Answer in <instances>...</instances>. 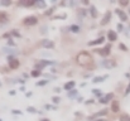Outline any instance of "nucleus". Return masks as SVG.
I'll return each mask as SVG.
<instances>
[{"mask_svg": "<svg viewBox=\"0 0 130 121\" xmlns=\"http://www.w3.org/2000/svg\"><path fill=\"white\" fill-rule=\"evenodd\" d=\"M76 61H77V63H78L80 66H82V67H87L90 63H92V57H91L87 52H81V53H78V54H77Z\"/></svg>", "mask_w": 130, "mask_h": 121, "instance_id": "1", "label": "nucleus"}, {"mask_svg": "<svg viewBox=\"0 0 130 121\" xmlns=\"http://www.w3.org/2000/svg\"><path fill=\"white\" fill-rule=\"evenodd\" d=\"M11 34H14V36H17V37H19V33H18V32H15V30H14V32H11Z\"/></svg>", "mask_w": 130, "mask_h": 121, "instance_id": "31", "label": "nucleus"}, {"mask_svg": "<svg viewBox=\"0 0 130 121\" xmlns=\"http://www.w3.org/2000/svg\"><path fill=\"white\" fill-rule=\"evenodd\" d=\"M129 13H130V9H129Z\"/></svg>", "mask_w": 130, "mask_h": 121, "instance_id": "35", "label": "nucleus"}, {"mask_svg": "<svg viewBox=\"0 0 130 121\" xmlns=\"http://www.w3.org/2000/svg\"><path fill=\"white\" fill-rule=\"evenodd\" d=\"M75 95H76V91H75V90H72V91L68 93V96H70V97H73Z\"/></svg>", "mask_w": 130, "mask_h": 121, "instance_id": "25", "label": "nucleus"}, {"mask_svg": "<svg viewBox=\"0 0 130 121\" xmlns=\"http://www.w3.org/2000/svg\"><path fill=\"white\" fill-rule=\"evenodd\" d=\"M8 63H9V67L11 70H17L19 67V61L18 58L13 57V56H8Z\"/></svg>", "mask_w": 130, "mask_h": 121, "instance_id": "2", "label": "nucleus"}, {"mask_svg": "<svg viewBox=\"0 0 130 121\" xmlns=\"http://www.w3.org/2000/svg\"><path fill=\"white\" fill-rule=\"evenodd\" d=\"M0 121H1V120H0Z\"/></svg>", "mask_w": 130, "mask_h": 121, "instance_id": "37", "label": "nucleus"}, {"mask_svg": "<svg viewBox=\"0 0 130 121\" xmlns=\"http://www.w3.org/2000/svg\"><path fill=\"white\" fill-rule=\"evenodd\" d=\"M110 18H111V13L110 11H107L106 14H105V16H104V19L101 20V25H105L107 22H110Z\"/></svg>", "mask_w": 130, "mask_h": 121, "instance_id": "12", "label": "nucleus"}, {"mask_svg": "<svg viewBox=\"0 0 130 121\" xmlns=\"http://www.w3.org/2000/svg\"><path fill=\"white\" fill-rule=\"evenodd\" d=\"M107 78V76H101V77H95L93 80H92V82L93 83H97V82H102V81H105Z\"/></svg>", "mask_w": 130, "mask_h": 121, "instance_id": "15", "label": "nucleus"}, {"mask_svg": "<svg viewBox=\"0 0 130 121\" xmlns=\"http://www.w3.org/2000/svg\"><path fill=\"white\" fill-rule=\"evenodd\" d=\"M42 45H43V48H45V49H53L54 48V43L52 40H48V39L42 40Z\"/></svg>", "mask_w": 130, "mask_h": 121, "instance_id": "5", "label": "nucleus"}, {"mask_svg": "<svg viewBox=\"0 0 130 121\" xmlns=\"http://www.w3.org/2000/svg\"><path fill=\"white\" fill-rule=\"evenodd\" d=\"M19 4L20 5H24V6H32V5H34V1H22Z\"/></svg>", "mask_w": 130, "mask_h": 121, "instance_id": "19", "label": "nucleus"}, {"mask_svg": "<svg viewBox=\"0 0 130 121\" xmlns=\"http://www.w3.org/2000/svg\"><path fill=\"white\" fill-rule=\"evenodd\" d=\"M110 48H111V45L109 44V45L104 47L102 49H100V50H99V53H100V54H101L102 57H106V56H109V54H110V50H111Z\"/></svg>", "mask_w": 130, "mask_h": 121, "instance_id": "6", "label": "nucleus"}, {"mask_svg": "<svg viewBox=\"0 0 130 121\" xmlns=\"http://www.w3.org/2000/svg\"><path fill=\"white\" fill-rule=\"evenodd\" d=\"M93 121H106L105 119H99V120H93Z\"/></svg>", "mask_w": 130, "mask_h": 121, "instance_id": "33", "label": "nucleus"}, {"mask_svg": "<svg viewBox=\"0 0 130 121\" xmlns=\"http://www.w3.org/2000/svg\"><path fill=\"white\" fill-rule=\"evenodd\" d=\"M41 121H49V120H48V119H42Z\"/></svg>", "mask_w": 130, "mask_h": 121, "instance_id": "34", "label": "nucleus"}, {"mask_svg": "<svg viewBox=\"0 0 130 121\" xmlns=\"http://www.w3.org/2000/svg\"><path fill=\"white\" fill-rule=\"evenodd\" d=\"M0 84H1V83H0Z\"/></svg>", "mask_w": 130, "mask_h": 121, "instance_id": "36", "label": "nucleus"}, {"mask_svg": "<svg viewBox=\"0 0 130 121\" xmlns=\"http://www.w3.org/2000/svg\"><path fill=\"white\" fill-rule=\"evenodd\" d=\"M115 11H116V14L119 15V18L121 19V22H126V20H128V15H126V13H124L121 9H116Z\"/></svg>", "mask_w": 130, "mask_h": 121, "instance_id": "7", "label": "nucleus"}, {"mask_svg": "<svg viewBox=\"0 0 130 121\" xmlns=\"http://www.w3.org/2000/svg\"><path fill=\"white\" fill-rule=\"evenodd\" d=\"M59 101H61V98H59V97H57V96H56V97H53V102H54V103H58Z\"/></svg>", "mask_w": 130, "mask_h": 121, "instance_id": "24", "label": "nucleus"}, {"mask_svg": "<svg viewBox=\"0 0 130 121\" xmlns=\"http://www.w3.org/2000/svg\"><path fill=\"white\" fill-rule=\"evenodd\" d=\"M102 66L105 67V68H109V70H111V68H114L115 66H116V62L115 61H111V59H105L104 62H102Z\"/></svg>", "mask_w": 130, "mask_h": 121, "instance_id": "4", "label": "nucleus"}, {"mask_svg": "<svg viewBox=\"0 0 130 121\" xmlns=\"http://www.w3.org/2000/svg\"><path fill=\"white\" fill-rule=\"evenodd\" d=\"M120 48L123 49V50H128V48L125 47V44H123V43H120Z\"/></svg>", "mask_w": 130, "mask_h": 121, "instance_id": "27", "label": "nucleus"}, {"mask_svg": "<svg viewBox=\"0 0 130 121\" xmlns=\"http://www.w3.org/2000/svg\"><path fill=\"white\" fill-rule=\"evenodd\" d=\"M92 92H93L95 95H99V96H101V91H97V90H93Z\"/></svg>", "mask_w": 130, "mask_h": 121, "instance_id": "29", "label": "nucleus"}, {"mask_svg": "<svg viewBox=\"0 0 130 121\" xmlns=\"http://www.w3.org/2000/svg\"><path fill=\"white\" fill-rule=\"evenodd\" d=\"M120 5H123V6H126V5H129V3H128V1H120Z\"/></svg>", "mask_w": 130, "mask_h": 121, "instance_id": "28", "label": "nucleus"}, {"mask_svg": "<svg viewBox=\"0 0 130 121\" xmlns=\"http://www.w3.org/2000/svg\"><path fill=\"white\" fill-rule=\"evenodd\" d=\"M34 5L41 6V8H45V3H44V1H42V0H39V1H34Z\"/></svg>", "mask_w": 130, "mask_h": 121, "instance_id": "20", "label": "nucleus"}, {"mask_svg": "<svg viewBox=\"0 0 130 121\" xmlns=\"http://www.w3.org/2000/svg\"><path fill=\"white\" fill-rule=\"evenodd\" d=\"M119 109H120L119 102H118V101H114V102L111 103V110H112L114 112H118V111H119Z\"/></svg>", "mask_w": 130, "mask_h": 121, "instance_id": "14", "label": "nucleus"}, {"mask_svg": "<svg viewBox=\"0 0 130 121\" xmlns=\"http://www.w3.org/2000/svg\"><path fill=\"white\" fill-rule=\"evenodd\" d=\"M112 97H114V93H107V95H105L104 97H101L99 101H100L101 103H107V102H109Z\"/></svg>", "mask_w": 130, "mask_h": 121, "instance_id": "8", "label": "nucleus"}, {"mask_svg": "<svg viewBox=\"0 0 130 121\" xmlns=\"http://www.w3.org/2000/svg\"><path fill=\"white\" fill-rule=\"evenodd\" d=\"M37 23H38V19L36 16H27L24 19V24H27V25H36Z\"/></svg>", "mask_w": 130, "mask_h": 121, "instance_id": "3", "label": "nucleus"}, {"mask_svg": "<svg viewBox=\"0 0 130 121\" xmlns=\"http://www.w3.org/2000/svg\"><path fill=\"white\" fill-rule=\"evenodd\" d=\"M10 4H11L10 1H1V3H0V5H4V6H9Z\"/></svg>", "mask_w": 130, "mask_h": 121, "instance_id": "22", "label": "nucleus"}, {"mask_svg": "<svg viewBox=\"0 0 130 121\" xmlns=\"http://www.w3.org/2000/svg\"><path fill=\"white\" fill-rule=\"evenodd\" d=\"M27 110H28V111H29V112H32V114H36V112H37V111H36V110H34V109H33V107H28V109H27Z\"/></svg>", "mask_w": 130, "mask_h": 121, "instance_id": "26", "label": "nucleus"}, {"mask_svg": "<svg viewBox=\"0 0 130 121\" xmlns=\"http://www.w3.org/2000/svg\"><path fill=\"white\" fill-rule=\"evenodd\" d=\"M70 28H71V30H72L73 33H78V32H80V27H78V25H76V24L71 25Z\"/></svg>", "mask_w": 130, "mask_h": 121, "instance_id": "18", "label": "nucleus"}, {"mask_svg": "<svg viewBox=\"0 0 130 121\" xmlns=\"http://www.w3.org/2000/svg\"><path fill=\"white\" fill-rule=\"evenodd\" d=\"M0 22H8V14L4 11H0Z\"/></svg>", "mask_w": 130, "mask_h": 121, "instance_id": "16", "label": "nucleus"}, {"mask_svg": "<svg viewBox=\"0 0 130 121\" xmlns=\"http://www.w3.org/2000/svg\"><path fill=\"white\" fill-rule=\"evenodd\" d=\"M48 81H41V82H37V86H44Z\"/></svg>", "mask_w": 130, "mask_h": 121, "instance_id": "23", "label": "nucleus"}, {"mask_svg": "<svg viewBox=\"0 0 130 121\" xmlns=\"http://www.w3.org/2000/svg\"><path fill=\"white\" fill-rule=\"evenodd\" d=\"M90 13H91L92 18H96L97 16V11H96V8L95 6H90Z\"/></svg>", "mask_w": 130, "mask_h": 121, "instance_id": "17", "label": "nucleus"}, {"mask_svg": "<svg viewBox=\"0 0 130 121\" xmlns=\"http://www.w3.org/2000/svg\"><path fill=\"white\" fill-rule=\"evenodd\" d=\"M107 38L111 40V42L116 40V38H118V34H116V32H114V30H109V32H107Z\"/></svg>", "mask_w": 130, "mask_h": 121, "instance_id": "11", "label": "nucleus"}, {"mask_svg": "<svg viewBox=\"0 0 130 121\" xmlns=\"http://www.w3.org/2000/svg\"><path fill=\"white\" fill-rule=\"evenodd\" d=\"M106 114H107V110H102V111H100V112H96V114H93V115L90 117V120L93 121V120H96L97 117H100V116H105Z\"/></svg>", "mask_w": 130, "mask_h": 121, "instance_id": "9", "label": "nucleus"}, {"mask_svg": "<svg viewBox=\"0 0 130 121\" xmlns=\"http://www.w3.org/2000/svg\"><path fill=\"white\" fill-rule=\"evenodd\" d=\"M75 86H76V82H75V81H70V82H67V83L64 84V90L72 91V90L75 88Z\"/></svg>", "mask_w": 130, "mask_h": 121, "instance_id": "10", "label": "nucleus"}, {"mask_svg": "<svg viewBox=\"0 0 130 121\" xmlns=\"http://www.w3.org/2000/svg\"><path fill=\"white\" fill-rule=\"evenodd\" d=\"M118 28H119V32H121L124 27H123V24H118Z\"/></svg>", "mask_w": 130, "mask_h": 121, "instance_id": "30", "label": "nucleus"}, {"mask_svg": "<svg viewBox=\"0 0 130 121\" xmlns=\"http://www.w3.org/2000/svg\"><path fill=\"white\" fill-rule=\"evenodd\" d=\"M32 76H33V77H38V76H41V72L37 71V70H34V71L32 72Z\"/></svg>", "mask_w": 130, "mask_h": 121, "instance_id": "21", "label": "nucleus"}, {"mask_svg": "<svg viewBox=\"0 0 130 121\" xmlns=\"http://www.w3.org/2000/svg\"><path fill=\"white\" fill-rule=\"evenodd\" d=\"M130 92V86H128V90H126V92H125V93H126V95H128V93H129Z\"/></svg>", "mask_w": 130, "mask_h": 121, "instance_id": "32", "label": "nucleus"}, {"mask_svg": "<svg viewBox=\"0 0 130 121\" xmlns=\"http://www.w3.org/2000/svg\"><path fill=\"white\" fill-rule=\"evenodd\" d=\"M104 40H105V38H97V39L92 40V42H90L88 43V45H97V44H101V43H104Z\"/></svg>", "mask_w": 130, "mask_h": 121, "instance_id": "13", "label": "nucleus"}]
</instances>
